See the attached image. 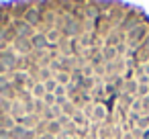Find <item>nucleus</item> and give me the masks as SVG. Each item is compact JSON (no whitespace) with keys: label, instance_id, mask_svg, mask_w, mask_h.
Instances as JSON below:
<instances>
[{"label":"nucleus","instance_id":"1a4fd4ad","mask_svg":"<svg viewBox=\"0 0 149 139\" xmlns=\"http://www.w3.org/2000/svg\"><path fill=\"white\" fill-rule=\"evenodd\" d=\"M72 119H74V123H78V125H86V127H88V123H86V115H84L82 110H76Z\"/></svg>","mask_w":149,"mask_h":139},{"label":"nucleus","instance_id":"7ed1b4c3","mask_svg":"<svg viewBox=\"0 0 149 139\" xmlns=\"http://www.w3.org/2000/svg\"><path fill=\"white\" fill-rule=\"evenodd\" d=\"M80 31H82V29H80V23H76V21H72V19H70V21L65 23V27H63V33H65V35H72V37H74V35H80Z\"/></svg>","mask_w":149,"mask_h":139},{"label":"nucleus","instance_id":"39448f33","mask_svg":"<svg viewBox=\"0 0 149 139\" xmlns=\"http://www.w3.org/2000/svg\"><path fill=\"white\" fill-rule=\"evenodd\" d=\"M33 45H35L37 49H41V47H47V45H49V41H47V37H45V35H35V37H33Z\"/></svg>","mask_w":149,"mask_h":139},{"label":"nucleus","instance_id":"9b49d317","mask_svg":"<svg viewBox=\"0 0 149 139\" xmlns=\"http://www.w3.org/2000/svg\"><path fill=\"white\" fill-rule=\"evenodd\" d=\"M43 86H45V90H47L49 94H53V92H55V88H57L59 84H57L55 80H51V78H49V80H45V82H43Z\"/></svg>","mask_w":149,"mask_h":139},{"label":"nucleus","instance_id":"f3484780","mask_svg":"<svg viewBox=\"0 0 149 139\" xmlns=\"http://www.w3.org/2000/svg\"><path fill=\"white\" fill-rule=\"evenodd\" d=\"M41 139H55V137H53V135H49V133H45V135H43Z\"/></svg>","mask_w":149,"mask_h":139},{"label":"nucleus","instance_id":"0eeeda50","mask_svg":"<svg viewBox=\"0 0 149 139\" xmlns=\"http://www.w3.org/2000/svg\"><path fill=\"white\" fill-rule=\"evenodd\" d=\"M92 117H94L96 121H104V119H106V110H104V106H102V104H96Z\"/></svg>","mask_w":149,"mask_h":139},{"label":"nucleus","instance_id":"6e6552de","mask_svg":"<svg viewBox=\"0 0 149 139\" xmlns=\"http://www.w3.org/2000/svg\"><path fill=\"white\" fill-rule=\"evenodd\" d=\"M27 23H29V27L31 25H37L39 23V10H29L27 13Z\"/></svg>","mask_w":149,"mask_h":139},{"label":"nucleus","instance_id":"dca6fc26","mask_svg":"<svg viewBox=\"0 0 149 139\" xmlns=\"http://www.w3.org/2000/svg\"><path fill=\"white\" fill-rule=\"evenodd\" d=\"M43 100H45L47 104H53V102H55V94H49V92H47V94L43 96Z\"/></svg>","mask_w":149,"mask_h":139},{"label":"nucleus","instance_id":"423d86ee","mask_svg":"<svg viewBox=\"0 0 149 139\" xmlns=\"http://www.w3.org/2000/svg\"><path fill=\"white\" fill-rule=\"evenodd\" d=\"M70 78H72V76H70L68 72H59V74L55 76V82H57L59 86H68V84H70Z\"/></svg>","mask_w":149,"mask_h":139},{"label":"nucleus","instance_id":"2eb2a0df","mask_svg":"<svg viewBox=\"0 0 149 139\" xmlns=\"http://www.w3.org/2000/svg\"><path fill=\"white\" fill-rule=\"evenodd\" d=\"M45 37H49L51 41H55V39H59V31H57V29H51V31H49Z\"/></svg>","mask_w":149,"mask_h":139},{"label":"nucleus","instance_id":"ddd939ff","mask_svg":"<svg viewBox=\"0 0 149 139\" xmlns=\"http://www.w3.org/2000/svg\"><path fill=\"white\" fill-rule=\"evenodd\" d=\"M141 106H143V110H141V115H149V94L141 98Z\"/></svg>","mask_w":149,"mask_h":139},{"label":"nucleus","instance_id":"4468645a","mask_svg":"<svg viewBox=\"0 0 149 139\" xmlns=\"http://www.w3.org/2000/svg\"><path fill=\"white\" fill-rule=\"evenodd\" d=\"M45 94H47L45 86H43V84H37V86H35V96H39V98H41V96H45Z\"/></svg>","mask_w":149,"mask_h":139},{"label":"nucleus","instance_id":"f03ea898","mask_svg":"<svg viewBox=\"0 0 149 139\" xmlns=\"http://www.w3.org/2000/svg\"><path fill=\"white\" fill-rule=\"evenodd\" d=\"M102 57H104V61H106V64H108V61H116V57H118V51H116V47L104 45V47H102Z\"/></svg>","mask_w":149,"mask_h":139},{"label":"nucleus","instance_id":"f257e3e1","mask_svg":"<svg viewBox=\"0 0 149 139\" xmlns=\"http://www.w3.org/2000/svg\"><path fill=\"white\" fill-rule=\"evenodd\" d=\"M147 35H149V27L139 23L135 29H131V31L127 33V47H131V49L135 47V49H137V47L147 39Z\"/></svg>","mask_w":149,"mask_h":139},{"label":"nucleus","instance_id":"20e7f679","mask_svg":"<svg viewBox=\"0 0 149 139\" xmlns=\"http://www.w3.org/2000/svg\"><path fill=\"white\" fill-rule=\"evenodd\" d=\"M137 90H139L137 80H127V82H125V88H123L125 94H129V96H137Z\"/></svg>","mask_w":149,"mask_h":139},{"label":"nucleus","instance_id":"a211bd4d","mask_svg":"<svg viewBox=\"0 0 149 139\" xmlns=\"http://www.w3.org/2000/svg\"><path fill=\"white\" fill-rule=\"evenodd\" d=\"M2 82H4V78H0V84H2Z\"/></svg>","mask_w":149,"mask_h":139},{"label":"nucleus","instance_id":"f8f14e48","mask_svg":"<svg viewBox=\"0 0 149 139\" xmlns=\"http://www.w3.org/2000/svg\"><path fill=\"white\" fill-rule=\"evenodd\" d=\"M59 129H61V125H59L57 121H51V123H49V129H47V133H49V135H53V133H59Z\"/></svg>","mask_w":149,"mask_h":139},{"label":"nucleus","instance_id":"9d476101","mask_svg":"<svg viewBox=\"0 0 149 139\" xmlns=\"http://www.w3.org/2000/svg\"><path fill=\"white\" fill-rule=\"evenodd\" d=\"M137 129H139V131H143V133L149 129V115H143V117H141V121L137 123Z\"/></svg>","mask_w":149,"mask_h":139}]
</instances>
